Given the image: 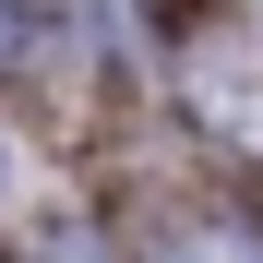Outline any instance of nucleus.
Returning a JSON list of instances; mask_svg holds the SVG:
<instances>
[{
  "instance_id": "f257e3e1",
  "label": "nucleus",
  "mask_w": 263,
  "mask_h": 263,
  "mask_svg": "<svg viewBox=\"0 0 263 263\" xmlns=\"http://www.w3.org/2000/svg\"><path fill=\"white\" fill-rule=\"evenodd\" d=\"M180 108L215 132V144L263 156V48L251 36H203V48L180 60Z\"/></svg>"
},
{
  "instance_id": "f03ea898",
  "label": "nucleus",
  "mask_w": 263,
  "mask_h": 263,
  "mask_svg": "<svg viewBox=\"0 0 263 263\" xmlns=\"http://www.w3.org/2000/svg\"><path fill=\"white\" fill-rule=\"evenodd\" d=\"M167 263H263V239H251V228H192Z\"/></svg>"
}]
</instances>
